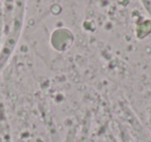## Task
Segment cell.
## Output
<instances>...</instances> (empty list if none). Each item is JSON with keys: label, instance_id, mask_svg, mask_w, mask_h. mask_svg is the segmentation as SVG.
<instances>
[{"label": "cell", "instance_id": "cell-1", "mask_svg": "<svg viewBox=\"0 0 151 142\" xmlns=\"http://www.w3.org/2000/svg\"><path fill=\"white\" fill-rule=\"evenodd\" d=\"M25 7L26 0H16L13 24L9 34L3 41L2 47L0 50V71L5 67L19 42L22 28H23L24 17H25Z\"/></svg>", "mask_w": 151, "mask_h": 142}, {"label": "cell", "instance_id": "cell-2", "mask_svg": "<svg viewBox=\"0 0 151 142\" xmlns=\"http://www.w3.org/2000/svg\"><path fill=\"white\" fill-rule=\"evenodd\" d=\"M16 0H2V17H3V41L9 34L13 24L14 12Z\"/></svg>", "mask_w": 151, "mask_h": 142}, {"label": "cell", "instance_id": "cell-3", "mask_svg": "<svg viewBox=\"0 0 151 142\" xmlns=\"http://www.w3.org/2000/svg\"><path fill=\"white\" fill-rule=\"evenodd\" d=\"M2 5V3H1ZM0 5V45H1V41L3 38V17H2V7ZM1 50V47H0Z\"/></svg>", "mask_w": 151, "mask_h": 142}, {"label": "cell", "instance_id": "cell-4", "mask_svg": "<svg viewBox=\"0 0 151 142\" xmlns=\"http://www.w3.org/2000/svg\"><path fill=\"white\" fill-rule=\"evenodd\" d=\"M142 3L144 4L145 9L149 12V14L151 15V0H141Z\"/></svg>", "mask_w": 151, "mask_h": 142}, {"label": "cell", "instance_id": "cell-5", "mask_svg": "<svg viewBox=\"0 0 151 142\" xmlns=\"http://www.w3.org/2000/svg\"><path fill=\"white\" fill-rule=\"evenodd\" d=\"M1 3H2V0H0V5H1Z\"/></svg>", "mask_w": 151, "mask_h": 142}]
</instances>
